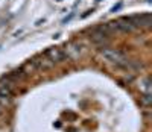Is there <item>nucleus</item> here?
Returning <instances> with one entry per match:
<instances>
[{
  "mask_svg": "<svg viewBox=\"0 0 152 132\" xmlns=\"http://www.w3.org/2000/svg\"><path fill=\"white\" fill-rule=\"evenodd\" d=\"M100 55H102L108 62L117 65V67H123L126 69L129 65V59L126 58L120 50L117 49H111V47H102L100 49Z\"/></svg>",
  "mask_w": 152,
  "mask_h": 132,
  "instance_id": "obj_1",
  "label": "nucleus"
},
{
  "mask_svg": "<svg viewBox=\"0 0 152 132\" xmlns=\"http://www.w3.org/2000/svg\"><path fill=\"white\" fill-rule=\"evenodd\" d=\"M53 62L50 61L44 53L43 55H38V56H34L32 59L28 61V64L24 65V69H31V70H49V69H52L53 67Z\"/></svg>",
  "mask_w": 152,
  "mask_h": 132,
  "instance_id": "obj_2",
  "label": "nucleus"
},
{
  "mask_svg": "<svg viewBox=\"0 0 152 132\" xmlns=\"http://www.w3.org/2000/svg\"><path fill=\"white\" fill-rule=\"evenodd\" d=\"M14 87L15 84H12L9 81L3 77L2 81H0V106H8L12 96H14Z\"/></svg>",
  "mask_w": 152,
  "mask_h": 132,
  "instance_id": "obj_3",
  "label": "nucleus"
},
{
  "mask_svg": "<svg viewBox=\"0 0 152 132\" xmlns=\"http://www.w3.org/2000/svg\"><path fill=\"white\" fill-rule=\"evenodd\" d=\"M108 24H110V28H111L113 32H132V31H135V28L128 21V18H126V17L119 18L116 21H111Z\"/></svg>",
  "mask_w": 152,
  "mask_h": 132,
  "instance_id": "obj_4",
  "label": "nucleus"
},
{
  "mask_svg": "<svg viewBox=\"0 0 152 132\" xmlns=\"http://www.w3.org/2000/svg\"><path fill=\"white\" fill-rule=\"evenodd\" d=\"M126 18H128V21L134 26L135 29H138V28H149L151 26V15L149 14H137V15H129Z\"/></svg>",
  "mask_w": 152,
  "mask_h": 132,
  "instance_id": "obj_5",
  "label": "nucleus"
},
{
  "mask_svg": "<svg viewBox=\"0 0 152 132\" xmlns=\"http://www.w3.org/2000/svg\"><path fill=\"white\" fill-rule=\"evenodd\" d=\"M44 55L52 61L53 64H59L62 61H66L67 56H66V52L59 49V47H49L46 52H44Z\"/></svg>",
  "mask_w": 152,
  "mask_h": 132,
  "instance_id": "obj_6",
  "label": "nucleus"
},
{
  "mask_svg": "<svg viewBox=\"0 0 152 132\" xmlns=\"http://www.w3.org/2000/svg\"><path fill=\"white\" fill-rule=\"evenodd\" d=\"M66 56L67 59H75V58H78L81 53H82V44L79 43H70L66 46Z\"/></svg>",
  "mask_w": 152,
  "mask_h": 132,
  "instance_id": "obj_7",
  "label": "nucleus"
},
{
  "mask_svg": "<svg viewBox=\"0 0 152 132\" xmlns=\"http://www.w3.org/2000/svg\"><path fill=\"white\" fill-rule=\"evenodd\" d=\"M140 90L143 94H151V79L149 77H145L140 82Z\"/></svg>",
  "mask_w": 152,
  "mask_h": 132,
  "instance_id": "obj_8",
  "label": "nucleus"
},
{
  "mask_svg": "<svg viewBox=\"0 0 152 132\" xmlns=\"http://www.w3.org/2000/svg\"><path fill=\"white\" fill-rule=\"evenodd\" d=\"M142 100H143V103H145V105H151V102H152V99H151V94H143Z\"/></svg>",
  "mask_w": 152,
  "mask_h": 132,
  "instance_id": "obj_9",
  "label": "nucleus"
},
{
  "mask_svg": "<svg viewBox=\"0 0 152 132\" xmlns=\"http://www.w3.org/2000/svg\"><path fill=\"white\" fill-rule=\"evenodd\" d=\"M122 5H123V3L120 2L119 5H116V6H113V8H111V12H117V11H119V9L122 8Z\"/></svg>",
  "mask_w": 152,
  "mask_h": 132,
  "instance_id": "obj_10",
  "label": "nucleus"
},
{
  "mask_svg": "<svg viewBox=\"0 0 152 132\" xmlns=\"http://www.w3.org/2000/svg\"><path fill=\"white\" fill-rule=\"evenodd\" d=\"M3 112V106H0V114H2Z\"/></svg>",
  "mask_w": 152,
  "mask_h": 132,
  "instance_id": "obj_11",
  "label": "nucleus"
}]
</instances>
